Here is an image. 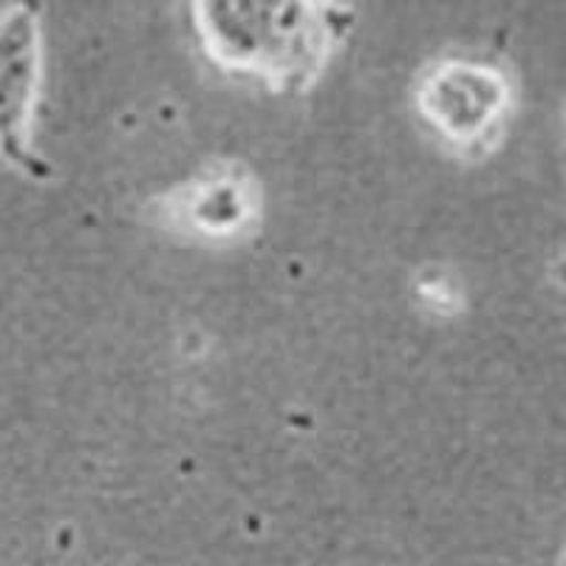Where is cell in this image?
Returning a JSON list of instances; mask_svg holds the SVG:
<instances>
[{
	"label": "cell",
	"mask_w": 566,
	"mask_h": 566,
	"mask_svg": "<svg viewBox=\"0 0 566 566\" xmlns=\"http://www.w3.org/2000/svg\"><path fill=\"white\" fill-rule=\"evenodd\" d=\"M201 52L227 74L303 94L346 34L335 0H187Z\"/></svg>",
	"instance_id": "1"
},
{
	"label": "cell",
	"mask_w": 566,
	"mask_h": 566,
	"mask_svg": "<svg viewBox=\"0 0 566 566\" xmlns=\"http://www.w3.org/2000/svg\"><path fill=\"white\" fill-rule=\"evenodd\" d=\"M40 77V14L29 0H18L0 12V159L29 176L45 174L32 142Z\"/></svg>",
	"instance_id": "2"
},
{
	"label": "cell",
	"mask_w": 566,
	"mask_h": 566,
	"mask_svg": "<svg viewBox=\"0 0 566 566\" xmlns=\"http://www.w3.org/2000/svg\"><path fill=\"white\" fill-rule=\"evenodd\" d=\"M419 111L457 148H476L510 108V85L493 65L442 60L419 83Z\"/></svg>",
	"instance_id": "3"
},
{
	"label": "cell",
	"mask_w": 566,
	"mask_h": 566,
	"mask_svg": "<svg viewBox=\"0 0 566 566\" xmlns=\"http://www.w3.org/2000/svg\"><path fill=\"white\" fill-rule=\"evenodd\" d=\"M250 181L239 174L207 176L190 185V196H181V219L196 232L207 235H235L255 216V196Z\"/></svg>",
	"instance_id": "4"
}]
</instances>
